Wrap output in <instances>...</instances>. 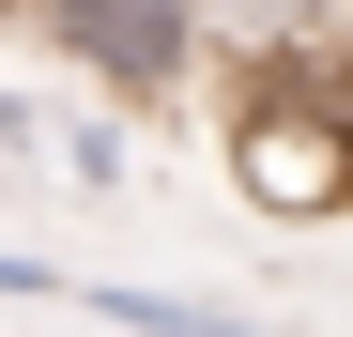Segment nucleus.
Returning a JSON list of instances; mask_svg holds the SVG:
<instances>
[{
	"mask_svg": "<svg viewBox=\"0 0 353 337\" xmlns=\"http://www.w3.org/2000/svg\"><path fill=\"white\" fill-rule=\"evenodd\" d=\"M215 138H230L246 215H276V230L353 215V107H338V62H323V77H230Z\"/></svg>",
	"mask_w": 353,
	"mask_h": 337,
	"instance_id": "f257e3e1",
	"label": "nucleus"
},
{
	"mask_svg": "<svg viewBox=\"0 0 353 337\" xmlns=\"http://www.w3.org/2000/svg\"><path fill=\"white\" fill-rule=\"evenodd\" d=\"M31 31L62 46L77 77H108V107H169V92L215 77L200 0H31Z\"/></svg>",
	"mask_w": 353,
	"mask_h": 337,
	"instance_id": "f03ea898",
	"label": "nucleus"
},
{
	"mask_svg": "<svg viewBox=\"0 0 353 337\" xmlns=\"http://www.w3.org/2000/svg\"><path fill=\"white\" fill-rule=\"evenodd\" d=\"M200 46L230 77H323L353 62V0H200Z\"/></svg>",
	"mask_w": 353,
	"mask_h": 337,
	"instance_id": "7ed1b4c3",
	"label": "nucleus"
},
{
	"mask_svg": "<svg viewBox=\"0 0 353 337\" xmlns=\"http://www.w3.org/2000/svg\"><path fill=\"white\" fill-rule=\"evenodd\" d=\"M46 168H62V184H123L139 138H123V123H46Z\"/></svg>",
	"mask_w": 353,
	"mask_h": 337,
	"instance_id": "20e7f679",
	"label": "nucleus"
}]
</instances>
